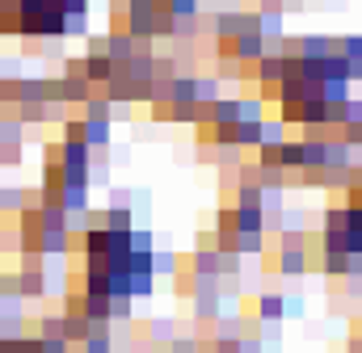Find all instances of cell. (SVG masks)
I'll use <instances>...</instances> for the list:
<instances>
[{
	"label": "cell",
	"mask_w": 362,
	"mask_h": 353,
	"mask_svg": "<svg viewBox=\"0 0 362 353\" xmlns=\"http://www.w3.org/2000/svg\"><path fill=\"white\" fill-rule=\"evenodd\" d=\"M232 55H236V64H257V59L266 55V38H262L257 30H249V34L232 38Z\"/></svg>",
	"instance_id": "6da1fadb"
},
{
	"label": "cell",
	"mask_w": 362,
	"mask_h": 353,
	"mask_svg": "<svg viewBox=\"0 0 362 353\" xmlns=\"http://www.w3.org/2000/svg\"><path fill=\"white\" fill-rule=\"evenodd\" d=\"M329 51H337V38H329V34H303L299 38V59H308V64H320Z\"/></svg>",
	"instance_id": "7a4b0ae2"
},
{
	"label": "cell",
	"mask_w": 362,
	"mask_h": 353,
	"mask_svg": "<svg viewBox=\"0 0 362 353\" xmlns=\"http://www.w3.org/2000/svg\"><path fill=\"white\" fill-rule=\"evenodd\" d=\"M85 76H89V85H110L118 76V64L110 55H85Z\"/></svg>",
	"instance_id": "3957f363"
},
{
	"label": "cell",
	"mask_w": 362,
	"mask_h": 353,
	"mask_svg": "<svg viewBox=\"0 0 362 353\" xmlns=\"http://www.w3.org/2000/svg\"><path fill=\"white\" fill-rule=\"evenodd\" d=\"M257 320H262V324H278V320H286V299L274 294V290H262V294H257Z\"/></svg>",
	"instance_id": "277c9868"
},
{
	"label": "cell",
	"mask_w": 362,
	"mask_h": 353,
	"mask_svg": "<svg viewBox=\"0 0 362 353\" xmlns=\"http://www.w3.org/2000/svg\"><path fill=\"white\" fill-rule=\"evenodd\" d=\"M21 131H25V126H21L17 118H0V156L13 160V156L21 152Z\"/></svg>",
	"instance_id": "5b68a950"
},
{
	"label": "cell",
	"mask_w": 362,
	"mask_h": 353,
	"mask_svg": "<svg viewBox=\"0 0 362 353\" xmlns=\"http://www.w3.org/2000/svg\"><path fill=\"white\" fill-rule=\"evenodd\" d=\"M286 76V55H262L257 59V85H282Z\"/></svg>",
	"instance_id": "8992f818"
},
{
	"label": "cell",
	"mask_w": 362,
	"mask_h": 353,
	"mask_svg": "<svg viewBox=\"0 0 362 353\" xmlns=\"http://www.w3.org/2000/svg\"><path fill=\"white\" fill-rule=\"evenodd\" d=\"M320 80H350V59L341 51H329L320 59Z\"/></svg>",
	"instance_id": "52a82bcc"
},
{
	"label": "cell",
	"mask_w": 362,
	"mask_h": 353,
	"mask_svg": "<svg viewBox=\"0 0 362 353\" xmlns=\"http://www.w3.org/2000/svg\"><path fill=\"white\" fill-rule=\"evenodd\" d=\"M278 164H282L286 173H299V169H303V143H299V139H286V143L278 148Z\"/></svg>",
	"instance_id": "ba28073f"
},
{
	"label": "cell",
	"mask_w": 362,
	"mask_h": 353,
	"mask_svg": "<svg viewBox=\"0 0 362 353\" xmlns=\"http://www.w3.org/2000/svg\"><path fill=\"white\" fill-rule=\"evenodd\" d=\"M320 269H325V277H346V273H350V253L325 249V257H320Z\"/></svg>",
	"instance_id": "9c48e42d"
},
{
	"label": "cell",
	"mask_w": 362,
	"mask_h": 353,
	"mask_svg": "<svg viewBox=\"0 0 362 353\" xmlns=\"http://www.w3.org/2000/svg\"><path fill=\"white\" fill-rule=\"evenodd\" d=\"M320 101L325 105H346L350 101V80H320Z\"/></svg>",
	"instance_id": "30bf717a"
},
{
	"label": "cell",
	"mask_w": 362,
	"mask_h": 353,
	"mask_svg": "<svg viewBox=\"0 0 362 353\" xmlns=\"http://www.w3.org/2000/svg\"><path fill=\"white\" fill-rule=\"evenodd\" d=\"M286 143V122L282 118H262V148H282Z\"/></svg>",
	"instance_id": "8fae6325"
},
{
	"label": "cell",
	"mask_w": 362,
	"mask_h": 353,
	"mask_svg": "<svg viewBox=\"0 0 362 353\" xmlns=\"http://www.w3.org/2000/svg\"><path fill=\"white\" fill-rule=\"evenodd\" d=\"M101 227H110V232H131L135 227V219H131V210H127V202H118V206H110L105 210V223Z\"/></svg>",
	"instance_id": "7c38bea8"
},
{
	"label": "cell",
	"mask_w": 362,
	"mask_h": 353,
	"mask_svg": "<svg viewBox=\"0 0 362 353\" xmlns=\"http://www.w3.org/2000/svg\"><path fill=\"white\" fill-rule=\"evenodd\" d=\"M194 101L198 105H215L219 101V76H194Z\"/></svg>",
	"instance_id": "4fadbf2b"
},
{
	"label": "cell",
	"mask_w": 362,
	"mask_h": 353,
	"mask_svg": "<svg viewBox=\"0 0 362 353\" xmlns=\"http://www.w3.org/2000/svg\"><path fill=\"white\" fill-rule=\"evenodd\" d=\"M236 148H262V122H236Z\"/></svg>",
	"instance_id": "5bb4252c"
},
{
	"label": "cell",
	"mask_w": 362,
	"mask_h": 353,
	"mask_svg": "<svg viewBox=\"0 0 362 353\" xmlns=\"http://www.w3.org/2000/svg\"><path fill=\"white\" fill-rule=\"evenodd\" d=\"M262 118H266V101H262V97H245L236 122H262Z\"/></svg>",
	"instance_id": "9a60e30c"
},
{
	"label": "cell",
	"mask_w": 362,
	"mask_h": 353,
	"mask_svg": "<svg viewBox=\"0 0 362 353\" xmlns=\"http://www.w3.org/2000/svg\"><path fill=\"white\" fill-rule=\"evenodd\" d=\"M0 210H13V215L30 210V206H25V193H21V189H4V185H0Z\"/></svg>",
	"instance_id": "2e32d148"
},
{
	"label": "cell",
	"mask_w": 362,
	"mask_h": 353,
	"mask_svg": "<svg viewBox=\"0 0 362 353\" xmlns=\"http://www.w3.org/2000/svg\"><path fill=\"white\" fill-rule=\"evenodd\" d=\"M85 109H89V114H85L89 122H110V114H114V105H110L105 97H89V101H85Z\"/></svg>",
	"instance_id": "e0dca14e"
},
{
	"label": "cell",
	"mask_w": 362,
	"mask_h": 353,
	"mask_svg": "<svg viewBox=\"0 0 362 353\" xmlns=\"http://www.w3.org/2000/svg\"><path fill=\"white\" fill-rule=\"evenodd\" d=\"M320 227H325V236L329 232H346V206H329L325 219H320Z\"/></svg>",
	"instance_id": "ac0fdd59"
},
{
	"label": "cell",
	"mask_w": 362,
	"mask_h": 353,
	"mask_svg": "<svg viewBox=\"0 0 362 353\" xmlns=\"http://www.w3.org/2000/svg\"><path fill=\"white\" fill-rule=\"evenodd\" d=\"M337 51L350 59V64H362V34H350V38H337Z\"/></svg>",
	"instance_id": "d6986e66"
},
{
	"label": "cell",
	"mask_w": 362,
	"mask_h": 353,
	"mask_svg": "<svg viewBox=\"0 0 362 353\" xmlns=\"http://www.w3.org/2000/svg\"><path fill=\"white\" fill-rule=\"evenodd\" d=\"M341 126H362V97H350L341 105Z\"/></svg>",
	"instance_id": "ffe728a7"
},
{
	"label": "cell",
	"mask_w": 362,
	"mask_h": 353,
	"mask_svg": "<svg viewBox=\"0 0 362 353\" xmlns=\"http://www.w3.org/2000/svg\"><path fill=\"white\" fill-rule=\"evenodd\" d=\"M152 273H177V253H152Z\"/></svg>",
	"instance_id": "44dd1931"
},
{
	"label": "cell",
	"mask_w": 362,
	"mask_h": 353,
	"mask_svg": "<svg viewBox=\"0 0 362 353\" xmlns=\"http://www.w3.org/2000/svg\"><path fill=\"white\" fill-rule=\"evenodd\" d=\"M85 353H114V341H110V333H93L89 341H85Z\"/></svg>",
	"instance_id": "7402d4cb"
},
{
	"label": "cell",
	"mask_w": 362,
	"mask_h": 353,
	"mask_svg": "<svg viewBox=\"0 0 362 353\" xmlns=\"http://www.w3.org/2000/svg\"><path fill=\"white\" fill-rule=\"evenodd\" d=\"M152 341H156V345L173 341V320H156V324H152Z\"/></svg>",
	"instance_id": "603a6c76"
},
{
	"label": "cell",
	"mask_w": 362,
	"mask_h": 353,
	"mask_svg": "<svg viewBox=\"0 0 362 353\" xmlns=\"http://www.w3.org/2000/svg\"><path fill=\"white\" fill-rule=\"evenodd\" d=\"M169 345H173L169 353H198V341H185V337L181 341H169Z\"/></svg>",
	"instance_id": "cb8c5ba5"
},
{
	"label": "cell",
	"mask_w": 362,
	"mask_h": 353,
	"mask_svg": "<svg viewBox=\"0 0 362 353\" xmlns=\"http://www.w3.org/2000/svg\"><path fill=\"white\" fill-rule=\"evenodd\" d=\"M286 299V316H303V299H295V294H282Z\"/></svg>",
	"instance_id": "d4e9b609"
},
{
	"label": "cell",
	"mask_w": 362,
	"mask_h": 353,
	"mask_svg": "<svg viewBox=\"0 0 362 353\" xmlns=\"http://www.w3.org/2000/svg\"><path fill=\"white\" fill-rule=\"evenodd\" d=\"M346 353H362V337H354V341H350V349Z\"/></svg>",
	"instance_id": "484cf974"
},
{
	"label": "cell",
	"mask_w": 362,
	"mask_h": 353,
	"mask_svg": "<svg viewBox=\"0 0 362 353\" xmlns=\"http://www.w3.org/2000/svg\"><path fill=\"white\" fill-rule=\"evenodd\" d=\"M4 286H8V282H4V273H0V294H4Z\"/></svg>",
	"instance_id": "4316f807"
}]
</instances>
